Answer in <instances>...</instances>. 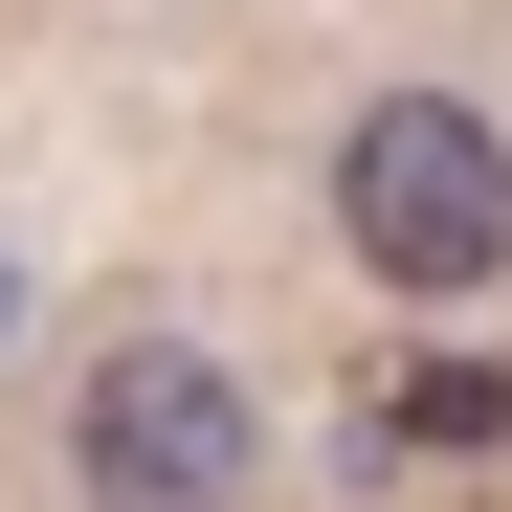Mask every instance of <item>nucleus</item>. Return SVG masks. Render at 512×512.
I'll return each mask as SVG.
<instances>
[{
    "instance_id": "obj_1",
    "label": "nucleus",
    "mask_w": 512,
    "mask_h": 512,
    "mask_svg": "<svg viewBox=\"0 0 512 512\" xmlns=\"http://www.w3.org/2000/svg\"><path fill=\"white\" fill-rule=\"evenodd\" d=\"M67 490L90 512H245L268 490V401H245L223 334H90V379H67Z\"/></svg>"
},
{
    "instance_id": "obj_2",
    "label": "nucleus",
    "mask_w": 512,
    "mask_h": 512,
    "mask_svg": "<svg viewBox=\"0 0 512 512\" xmlns=\"http://www.w3.org/2000/svg\"><path fill=\"white\" fill-rule=\"evenodd\" d=\"M334 245H357L379 290H490L512 268V134L468 90H379L334 134Z\"/></svg>"
}]
</instances>
